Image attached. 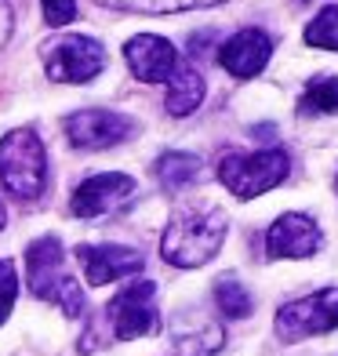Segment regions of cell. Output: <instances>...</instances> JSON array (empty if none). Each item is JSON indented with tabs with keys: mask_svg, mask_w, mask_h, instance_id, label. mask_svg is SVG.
I'll return each mask as SVG.
<instances>
[{
	"mask_svg": "<svg viewBox=\"0 0 338 356\" xmlns=\"http://www.w3.org/2000/svg\"><path fill=\"white\" fill-rule=\"evenodd\" d=\"M225 240V211L207 207V211H182L175 215L171 225L164 229L160 240V254L168 266L179 269H197L204 262H211Z\"/></svg>",
	"mask_w": 338,
	"mask_h": 356,
	"instance_id": "6da1fadb",
	"label": "cell"
},
{
	"mask_svg": "<svg viewBox=\"0 0 338 356\" xmlns=\"http://www.w3.org/2000/svg\"><path fill=\"white\" fill-rule=\"evenodd\" d=\"M26 284L40 302L58 305L66 316L84 313V295H80V284L66 269V254H62L58 236H40V240L29 244V251H26Z\"/></svg>",
	"mask_w": 338,
	"mask_h": 356,
	"instance_id": "7a4b0ae2",
	"label": "cell"
},
{
	"mask_svg": "<svg viewBox=\"0 0 338 356\" xmlns=\"http://www.w3.org/2000/svg\"><path fill=\"white\" fill-rule=\"evenodd\" d=\"M0 182L19 200H37L47 189V153L33 127H19L0 138Z\"/></svg>",
	"mask_w": 338,
	"mask_h": 356,
	"instance_id": "3957f363",
	"label": "cell"
},
{
	"mask_svg": "<svg viewBox=\"0 0 338 356\" xmlns=\"http://www.w3.org/2000/svg\"><path fill=\"white\" fill-rule=\"evenodd\" d=\"M287 171H291V160L284 149H259V153H230L222 156L218 164V182L240 200H255L262 193L277 189Z\"/></svg>",
	"mask_w": 338,
	"mask_h": 356,
	"instance_id": "277c9868",
	"label": "cell"
},
{
	"mask_svg": "<svg viewBox=\"0 0 338 356\" xmlns=\"http://www.w3.org/2000/svg\"><path fill=\"white\" fill-rule=\"evenodd\" d=\"M277 338L287 346L305 342L313 334H328L338 327V287H320L298 302H287L277 313Z\"/></svg>",
	"mask_w": 338,
	"mask_h": 356,
	"instance_id": "5b68a950",
	"label": "cell"
},
{
	"mask_svg": "<svg viewBox=\"0 0 338 356\" xmlns=\"http://www.w3.org/2000/svg\"><path fill=\"white\" fill-rule=\"evenodd\" d=\"M44 70L58 84H88L106 70V47L95 37L66 33L44 47Z\"/></svg>",
	"mask_w": 338,
	"mask_h": 356,
	"instance_id": "8992f818",
	"label": "cell"
},
{
	"mask_svg": "<svg viewBox=\"0 0 338 356\" xmlns=\"http://www.w3.org/2000/svg\"><path fill=\"white\" fill-rule=\"evenodd\" d=\"M153 298H156V284L153 280H135L106 305L109 327H113V334H117L120 342H131V338H142V334L156 331Z\"/></svg>",
	"mask_w": 338,
	"mask_h": 356,
	"instance_id": "52a82bcc",
	"label": "cell"
},
{
	"mask_svg": "<svg viewBox=\"0 0 338 356\" xmlns=\"http://www.w3.org/2000/svg\"><path fill=\"white\" fill-rule=\"evenodd\" d=\"M135 131L138 124L113 109H80L66 117V138L77 149H109V145L127 142Z\"/></svg>",
	"mask_w": 338,
	"mask_h": 356,
	"instance_id": "ba28073f",
	"label": "cell"
},
{
	"mask_svg": "<svg viewBox=\"0 0 338 356\" xmlns=\"http://www.w3.org/2000/svg\"><path fill=\"white\" fill-rule=\"evenodd\" d=\"M135 197V178L120 175V171H106V175H91L88 182H80L73 193V215L77 218H102L113 215Z\"/></svg>",
	"mask_w": 338,
	"mask_h": 356,
	"instance_id": "9c48e42d",
	"label": "cell"
},
{
	"mask_svg": "<svg viewBox=\"0 0 338 356\" xmlns=\"http://www.w3.org/2000/svg\"><path fill=\"white\" fill-rule=\"evenodd\" d=\"M124 58L142 84H168L171 73L179 70V51L175 44L156 33H138L124 44Z\"/></svg>",
	"mask_w": 338,
	"mask_h": 356,
	"instance_id": "30bf717a",
	"label": "cell"
},
{
	"mask_svg": "<svg viewBox=\"0 0 338 356\" xmlns=\"http://www.w3.org/2000/svg\"><path fill=\"white\" fill-rule=\"evenodd\" d=\"M77 258H80V266H84V280L91 287L135 277V273H142V266H146V258L138 251L117 248V244H84V248H77Z\"/></svg>",
	"mask_w": 338,
	"mask_h": 356,
	"instance_id": "8fae6325",
	"label": "cell"
},
{
	"mask_svg": "<svg viewBox=\"0 0 338 356\" xmlns=\"http://www.w3.org/2000/svg\"><path fill=\"white\" fill-rule=\"evenodd\" d=\"M324 244V233L309 215H298V211H287L277 222L269 225L266 233V251L269 258H309L320 251Z\"/></svg>",
	"mask_w": 338,
	"mask_h": 356,
	"instance_id": "7c38bea8",
	"label": "cell"
},
{
	"mask_svg": "<svg viewBox=\"0 0 338 356\" xmlns=\"http://www.w3.org/2000/svg\"><path fill=\"white\" fill-rule=\"evenodd\" d=\"M273 55V40L266 29H240V33H233L230 40H225L218 47V62H222V70L225 73H233L240 80H251V76H259L266 70V62Z\"/></svg>",
	"mask_w": 338,
	"mask_h": 356,
	"instance_id": "4fadbf2b",
	"label": "cell"
},
{
	"mask_svg": "<svg viewBox=\"0 0 338 356\" xmlns=\"http://www.w3.org/2000/svg\"><path fill=\"white\" fill-rule=\"evenodd\" d=\"M200 102H204V76L186 62H179V70L168 80V99H164L168 113L171 117H189Z\"/></svg>",
	"mask_w": 338,
	"mask_h": 356,
	"instance_id": "5bb4252c",
	"label": "cell"
},
{
	"mask_svg": "<svg viewBox=\"0 0 338 356\" xmlns=\"http://www.w3.org/2000/svg\"><path fill=\"white\" fill-rule=\"evenodd\" d=\"M200 156H193V153H164L156 160V178H160V186H164L168 193H179L186 186H193L200 178Z\"/></svg>",
	"mask_w": 338,
	"mask_h": 356,
	"instance_id": "9a60e30c",
	"label": "cell"
},
{
	"mask_svg": "<svg viewBox=\"0 0 338 356\" xmlns=\"http://www.w3.org/2000/svg\"><path fill=\"white\" fill-rule=\"evenodd\" d=\"M302 117H324V113H338V76H316L305 84L298 99Z\"/></svg>",
	"mask_w": 338,
	"mask_h": 356,
	"instance_id": "2e32d148",
	"label": "cell"
},
{
	"mask_svg": "<svg viewBox=\"0 0 338 356\" xmlns=\"http://www.w3.org/2000/svg\"><path fill=\"white\" fill-rule=\"evenodd\" d=\"M102 8L117 11H138V15H175V11H193V8H215L225 0H95Z\"/></svg>",
	"mask_w": 338,
	"mask_h": 356,
	"instance_id": "e0dca14e",
	"label": "cell"
},
{
	"mask_svg": "<svg viewBox=\"0 0 338 356\" xmlns=\"http://www.w3.org/2000/svg\"><path fill=\"white\" fill-rule=\"evenodd\" d=\"M215 302H218V309L230 316V320H244V316H251V309H255V298L248 295V287L236 284V280H218Z\"/></svg>",
	"mask_w": 338,
	"mask_h": 356,
	"instance_id": "ac0fdd59",
	"label": "cell"
},
{
	"mask_svg": "<svg viewBox=\"0 0 338 356\" xmlns=\"http://www.w3.org/2000/svg\"><path fill=\"white\" fill-rule=\"evenodd\" d=\"M305 44L324 47V51H338V4L324 8L309 26H305Z\"/></svg>",
	"mask_w": 338,
	"mask_h": 356,
	"instance_id": "d6986e66",
	"label": "cell"
},
{
	"mask_svg": "<svg viewBox=\"0 0 338 356\" xmlns=\"http://www.w3.org/2000/svg\"><path fill=\"white\" fill-rule=\"evenodd\" d=\"M15 298H19V269L11 258H0V323L15 309Z\"/></svg>",
	"mask_w": 338,
	"mask_h": 356,
	"instance_id": "ffe728a7",
	"label": "cell"
},
{
	"mask_svg": "<svg viewBox=\"0 0 338 356\" xmlns=\"http://www.w3.org/2000/svg\"><path fill=\"white\" fill-rule=\"evenodd\" d=\"M47 26H70L77 19V0H40Z\"/></svg>",
	"mask_w": 338,
	"mask_h": 356,
	"instance_id": "44dd1931",
	"label": "cell"
},
{
	"mask_svg": "<svg viewBox=\"0 0 338 356\" xmlns=\"http://www.w3.org/2000/svg\"><path fill=\"white\" fill-rule=\"evenodd\" d=\"M11 26H15V15H11V4H8V0H0V47L8 44V37H11Z\"/></svg>",
	"mask_w": 338,
	"mask_h": 356,
	"instance_id": "7402d4cb",
	"label": "cell"
},
{
	"mask_svg": "<svg viewBox=\"0 0 338 356\" xmlns=\"http://www.w3.org/2000/svg\"><path fill=\"white\" fill-rule=\"evenodd\" d=\"M4 222H8V211H4V204H0V229H4Z\"/></svg>",
	"mask_w": 338,
	"mask_h": 356,
	"instance_id": "603a6c76",
	"label": "cell"
},
{
	"mask_svg": "<svg viewBox=\"0 0 338 356\" xmlns=\"http://www.w3.org/2000/svg\"><path fill=\"white\" fill-rule=\"evenodd\" d=\"M302 4H305V0H302Z\"/></svg>",
	"mask_w": 338,
	"mask_h": 356,
	"instance_id": "cb8c5ba5",
	"label": "cell"
},
{
	"mask_svg": "<svg viewBox=\"0 0 338 356\" xmlns=\"http://www.w3.org/2000/svg\"><path fill=\"white\" fill-rule=\"evenodd\" d=\"M335 186H338V182H335Z\"/></svg>",
	"mask_w": 338,
	"mask_h": 356,
	"instance_id": "d4e9b609",
	"label": "cell"
}]
</instances>
